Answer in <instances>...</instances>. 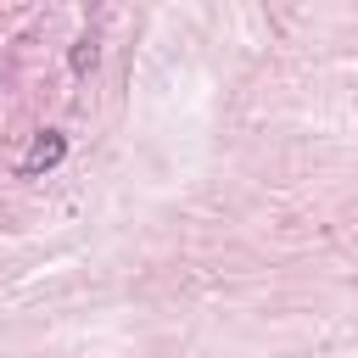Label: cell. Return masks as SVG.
<instances>
[{
	"mask_svg": "<svg viewBox=\"0 0 358 358\" xmlns=\"http://www.w3.org/2000/svg\"><path fill=\"white\" fill-rule=\"evenodd\" d=\"M62 157H67V140H62V129H45V134L28 145V157H22V173H28V179H39V173H50Z\"/></svg>",
	"mask_w": 358,
	"mask_h": 358,
	"instance_id": "obj_1",
	"label": "cell"
},
{
	"mask_svg": "<svg viewBox=\"0 0 358 358\" xmlns=\"http://www.w3.org/2000/svg\"><path fill=\"white\" fill-rule=\"evenodd\" d=\"M73 67L84 73V67H95V39H78V50H73Z\"/></svg>",
	"mask_w": 358,
	"mask_h": 358,
	"instance_id": "obj_2",
	"label": "cell"
}]
</instances>
